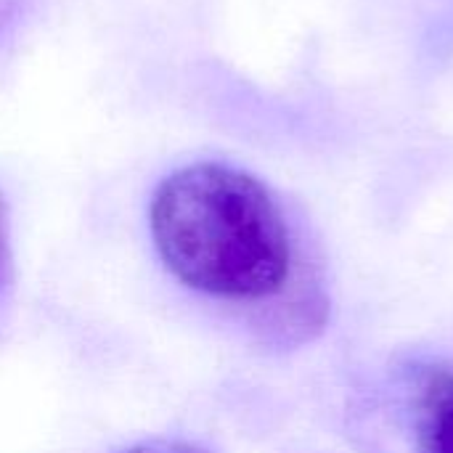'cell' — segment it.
Segmentation results:
<instances>
[{
    "mask_svg": "<svg viewBox=\"0 0 453 453\" xmlns=\"http://www.w3.org/2000/svg\"><path fill=\"white\" fill-rule=\"evenodd\" d=\"M125 453H207L199 446L191 443H180V441H149L141 446H133L130 451Z\"/></svg>",
    "mask_w": 453,
    "mask_h": 453,
    "instance_id": "cell-3",
    "label": "cell"
},
{
    "mask_svg": "<svg viewBox=\"0 0 453 453\" xmlns=\"http://www.w3.org/2000/svg\"><path fill=\"white\" fill-rule=\"evenodd\" d=\"M149 226L170 273L210 297L268 300L289 279L292 236L281 207L239 167L175 170L154 191Z\"/></svg>",
    "mask_w": 453,
    "mask_h": 453,
    "instance_id": "cell-1",
    "label": "cell"
},
{
    "mask_svg": "<svg viewBox=\"0 0 453 453\" xmlns=\"http://www.w3.org/2000/svg\"><path fill=\"white\" fill-rule=\"evenodd\" d=\"M411 430L417 453H453V366H427L411 393Z\"/></svg>",
    "mask_w": 453,
    "mask_h": 453,
    "instance_id": "cell-2",
    "label": "cell"
}]
</instances>
